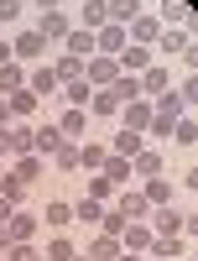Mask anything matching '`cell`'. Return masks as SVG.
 Returning a JSON list of instances; mask_svg holds the SVG:
<instances>
[{"label": "cell", "mask_w": 198, "mask_h": 261, "mask_svg": "<svg viewBox=\"0 0 198 261\" xmlns=\"http://www.w3.org/2000/svg\"><path fill=\"white\" fill-rule=\"evenodd\" d=\"M47 53H52V47L42 42V32H37V27H16V37H11V58L21 63V68H32V63H42Z\"/></svg>", "instance_id": "1"}, {"label": "cell", "mask_w": 198, "mask_h": 261, "mask_svg": "<svg viewBox=\"0 0 198 261\" xmlns=\"http://www.w3.org/2000/svg\"><path fill=\"white\" fill-rule=\"evenodd\" d=\"M151 53H162V58H188L193 53V27H162L157 32V42H151Z\"/></svg>", "instance_id": "2"}, {"label": "cell", "mask_w": 198, "mask_h": 261, "mask_svg": "<svg viewBox=\"0 0 198 261\" xmlns=\"http://www.w3.org/2000/svg\"><path fill=\"white\" fill-rule=\"evenodd\" d=\"M37 32H42V42H47V47H63V37L73 32L68 6H58V11H37Z\"/></svg>", "instance_id": "3"}, {"label": "cell", "mask_w": 198, "mask_h": 261, "mask_svg": "<svg viewBox=\"0 0 198 261\" xmlns=\"http://www.w3.org/2000/svg\"><path fill=\"white\" fill-rule=\"evenodd\" d=\"M146 225H151V235H183V230H188V209L162 204V209H151V214H146ZM183 241H188V235H183Z\"/></svg>", "instance_id": "4"}, {"label": "cell", "mask_w": 198, "mask_h": 261, "mask_svg": "<svg viewBox=\"0 0 198 261\" xmlns=\"http://www.w3.org/2000/svg\"><path fill=\"white\" fill-rule=\"evenodd\" d=\"M6 230H11L16 246H37V241H42V220H37V209H16L11 220H6Z\"/></svg>", "instance_id": "5"}, {"label": "cell", "mask_w": 198, "mask_h": 261, "mask_svg": "<svg viewBox=\"0 0 198 261\" xmlns=\"http://www.w3.org/2000/svg\"><path fill=\"white\" fill-rule=\"evenodd\" d=\"M37 220L47 225L52 235H63V230H73V199H47L37 209Z\"/></svg>", "instance_id": "6"}, {"label": "cell", "mask_w": 198, "mask_h": 261, "mask_svg": "<svg viewBox=\"0 0 198 261\" xmlns=\"http://www.w3.org/2000/svg\"><path fill=\"white\" fill-rule=\"evenodd\" d=\"M162 172H167V157H162V146H141L136 151V157H130V178H162Z\"/></svg>", "instance_id": "7"}, {"label": "cell", "mask_w": 198, "mask_h": 261, "mask_svg": "<svg viewBox=\"0 0 198 261\" xmlns=\"http://www.w3.org/2000/svg\"><path fill=\"white\" fill-rule=\"evenodd\" d=\"M58 146H63V130H58L52 120H37V125H32V146H26V151H32V157H42V162H47V157H52Z\"/></svg>", "instance_id": "8"}, {"label": "cell", "mask_w": 198, "mask_h": 261, "mask_svg": "<svg viewBox=\"0 0 198 261\" xmlns=\"http://www.w3.org/2000/svg\"><path fill=\"white\" fill-rule=\"evenodd\" d=\"M193 241H183V235H151V246H146V261H183Z\"/></svg>", "instance_id": "9"}, {"label": "cell", "mask_w": 198, "mask_h": 261, "mask_svg": "<svg viewBox=\"0 0 198 261\" xmlns=\"http://www.w3.org/2000/svg\"><path fill=\"white\" fill-rule=\"evenodd\" d=\"M115 73H120L115 58H99V53L83 58V84H89V89H109V84H115Z\"/></svg>", "instance_id": "10"}, {"label": "cell", "mask_w": 198, "mask_h": 261, "mask_svg": "<svg viewBox=\"0 0 198 261\" xmlns=\"http://www.w3.org/2000/svg\"><path fill=\"white\" fill-rule=\"evenodd\" d=\"M11 178L16 183H42V178H47V162H42V157H32V151H16V157H11Z\"/></svg>", "instance_id": "11"}, {"label": "cell", "mask_w": 198, "mask_h": 261, "mask_svg": "<svg viewBox=\"0 0 198 261\" xmlns=\"http://www.w3.org/2000/svg\"><path fill=\"white\" fill-rule=\"evenodd\" d=\"M141 199H146L151 209L178 204V178H167V172H162V178H146V183H141Z\"/></svg>", "instance_id": "12"}, {"label": "cell", "mask_w": 198, "mask_h": 261, "mask_svg": "<svg viewBox=\"0 0 198 261\" xmlns=\"http://www.w3.org/2000/svg\"><path fill=\"white\" fill-rule=\"evenodd\" d=\"M109 209H115L120 220H146V214H151V204L141 199V188H120L115 199H109Z\"/></svg>", "instance_id": "13"}, {"label": "cell", "mask_w": 198, "mask_h": 261, "mask_svg": "<svg viewBox=\"0 0 198 261\" xmlns=\"http://www.w3.org/2000/svg\"><path fill=\"white\" fill-rule=\"evenodd\" d=\"M136 84H141V99H157V94H167V89H172V68L157 58V63H151V68H146Z\"/></svg>", "instance_id": "14"}, {"label": "cell", "mask_w": 198, "mask_h": 261, "mask_svg": "<svg viewBox=\"0 0 198 261\" xmlns=\"http://www.w3.org/2000/svg\"><path fill=\"white\" fill-rule=\"evenodd\" d=\"M125 47H130V37H125V27H115V21L94 32V53H99V58H120Z\"/></svg>", "instance_id": "15"}, {"label": "cell", "mask_w": 198, "mask_h": 261, "mask_svg": "<svg viewBox=\"0 0 198 261\" xmlns=\"http://www.w3.org/2000/svg\"><path fill=\"white\" fill-rule=\"evenodd\" d=\"M26 89H32L37 99H47V94H58V89H63L58 73H52V63H32V68H26Z\"/></svg>", "instance_id": "16"}, {"label": "cell", "mask_w": 198, "mask_h": 261, "mask_svg": "<svg viewBox=\"0 0 198 261\" xmlns=\"http://www.w3.org/2000/svg\"><path fill=\"white\" fill-rule=\"evenodd\" d=\"M151 63H157V53H151V47H136V42H130V47L115 58V68H120V73H130V79H141Z\"/></svg>", "instance_id": "17"}, {"label": "cell", "mask_w": 198, "mask_h": 261, "mask_svg": "<svg viewBox=\"0 0 198 261\" xmlns=\"http://www.w3.org/2000/svg\"><path fill=\"white\" fill-rule=\"evenodd\" d=\"M125 130H136V136H146V125H151V99H130L120 105V115H115Z\"/></svg>", "instance_id": "18"}, {"label": "cell", "mask_w": 198, "mask_h": 261, "mask_svg": "<svg viewBox=\"0 0 198 261\" xmlns=\"http://www.w3.org/2000/svg\"><path fill=\"white\" fill-rule=\"evenodd\" d=\"M157 32H162V21L151 16V11H141L136 21H125V37L136 42V47H151V42H157Z\"/></svg>", "instance_id": "19"}, {"label": "cell", "mask_w": 198, "mask_h": 261, "mask_svg": "<svg viewBox=\"0 0 198 261\" xmlns=\"http://www.w3.org/2000/svg\"><path fill=\"white\" fill-rule=\"evenodd\" d=\"M52 125L63 130V141H83V136H89V110H68V105H63V115Z\"/></svg>", "instance_id": "20"}, {"label": "cell", "mask_w": 198, "mask_h": 261, "mask_svg": "<svg viewBox=\"0 0 198 261\" xmlns=\"http://www.w3.org/2000/svg\"><path fill=\"white\" fill-rule=\"evenodd\" d=\"M115 241H120V251H136V256H146V246H151V225H146V220H130V225L115 235Z\"/></svg>", "instance_id": "21"}, {"label": "cell", "mask_w": 198, "mask_h": 261, "mask_svg": "<svg viewBox=\"0 0 198 261\" xmlns=\"http://www.w3.org/2000/svg\"><path fill=\"white\" fill-rule=\"evenodd\" d=\"M73 27H83V32H99V27H109V0H83Z\"/></svg>", "instance_id": "22"}, {"label": "cell", "mask_w": 198, "mask_h": 261, "mask_svg": "<svg viewBox=\"0 0 198 261\" xmlns=\"http://www.w3.org/2000/svg\"><path fill=\"white\" fill-rule=\"evenodd\" d=\"M162 21V27H193V11H188V0H157V11H151Z\"/></svg>", "instance_id": "23"}, {"label": "cell", "mask_w": 198, "mask_h": 261, "mask_svg": "<svg viewBox=\"0 0 198 261\" xmlns=\"http://www.w3.org/2000/svg\"><path fill=\"white\" fill-rule=\"evenodd\" d=\"M104 146H109V157H125V162H130V157H136V151L146 146V136H136V130H125V125H120Z\"/></svg>", "instance_id": "24"}, {"label": "cell", "mask_w": 198, "mask_h": 261, "mask_svg": "<svg viewBox=\"0 0 198 261\" xmlns=\"http://www.w3.org/2000/svg\"><path fill=\"white\" fill-rule=\"evenodd\" d=\"M83 110H89V120H115V115H120V99L109 94V89H94Z\"/></svg>", "instance_id": "25"}, {"label": "cell", "mask_w": 198, "mask_h": 261, "mask_svg": "<svg viewBox=\"0 0 198 261\" xmlns=\"http://www.w3.org/2000/svg\"><path fill=\"white\" fill-rule=\"evenodd\" d=\"M42 256H47V261H73V256H78V241H73V230H63V235H47Z\"/></svg>", "instance_id": "26"}, {"label": "cell", "mask_w": 198, "mask_h": 261, "mask_svg": "<svg viewBox=\"0 0 198 261\" xmlns=\"http://www.w3.org/2000/svg\"><path fill=\"white\" fill-rule=\"evenodd\" d=\"M47 162H52V172H63V178H78V141H63Z\"/></svg>", "instance_id": "27"}, {"label": "cell", "mask_w": 198, "mask_h": 261, "mask_svg": "<svg viewBox=\"0 0 198 261\" xmlns=\"http://www.w3.org/2000/svg\"><path fill=\"white\" fill-rule=\"evenodd\" d=\"M6 105H11V120H32L42 99H37V94L26 89V84H21V89H16V94H6Z\"/></svg>", "instance_id": "28"}, {"label": "cell", "mask_w": 198, "mask_h": 261, "mask_svg": "<svg viewBox=\"0 0 198 261\" xmlns=\"http://www.w3.org/2000/svg\"><path fill=\"white\" fill-rule=\"evenodd\" d=\"M109 157V146L104 141H78V172H99Z\"/></svg>", "instance_id": "29"}, {"label": "cell", "mask_w": 198, "mask_h": 261, "mask_svg": "<svg viewBox=\"0 0 198 261\" xmlns=\"http://www.w3.org/2000/svg\"><path fill=\"white\" fill-rule=\"evenodd\" d=\"M151 115H162V120H183L188 115V105H183V94H157V99H151Z\"/></svg>", "instance_id": "30"}, {"label": "cell", "mask_w": 198, "mask_h": 261, "mask_svg": "<svg viewBox=\"0 0 198 261\" xmlns=\"http://www.w3.org/2000/svg\"><path fill=\"white\" fill-rule=\"evenodd\" d=\"M104 209H109V204L83 199V193H78V199H73V225H99V220H104Z\"/></svg>", "instance_id": "31"}, {"label": "cell", "mask_w": 198, "mask_h": 261, "mask_svg": "<svg viewBox=\"0 0 198 261\" xmlns=\"http://www.w3.org/2000/svg\"><path fill=\"white\" fill-rule=\"evenodd\" d=\"M83 256H89V261H115V256H120V241H115V235H104V230H99L94 241L83 246Z\"/></svg>", "instance_id": "32"}, {"label": "cell", "mask_w": 198, "mask_h": 261, "mask_svg": "<svg viewBox=\"0 0 198 261\" xmlns=\"http://www.w3.org/2000/svg\"><path fill=\"white\" fill-rule=\"evenodd\" d=\"M89 84H83V79H68V84H63V89H58V99L63 105H68V110H83V105H89Z\"/></svg>", "instance_id": "33"}, {"label": "cell", "mask_w": 198, "mask_h": 261, "mask_svg": "<svg viewBox=\"0 0 198 261\" xmlns=\"http://www.w3.org/2000/svg\"><path fill=\"white\" fill-rule=\"evenodd\" d=\"M115 193H120V188L109 183L104 172H89V178H83V199H99V204H109V199H115Z\"/></svg>", "instance_id": "34"}, {"label": "cell", "mask_w": 198, "mask_h": 261, "mask_svg": "<svg viewBox=\"0 0 198 261\" xmlns=\"http://www.w3.org/2000/svg\"><path fill=\"white\" fill-rule=\"evenodd\" d=\"M63 53H73V58H94V32L73 27L68 37H63Z\"/></svg>", "instance_id": "35"}, {"label": "cell", "mask_w": 198, "mask_h": 261, "mask_svg": "<svg viewBox=\"0 0 198 261\" xmlns=\"http://www.w3.org/2000/svg\"><path fill=\"white\" fill-rule=\"evenodd\" d=\"M52 73H58V84L83 79V58H73V53H58V58H52Z\"/></svg>", "instance_id": "36"}, {"label": "cell", "mask_w": 198, "mask_h": 261, "mask_svg": "<svg viewBox=\"0 0 198 261\" xmlns=\"http://www.w3.org/2000/svg\"><path fill=\"white\" fill-rule=\"evenodd\" d=\"M99 172H104L115 188H130V183H136V178H130V162H125V157H104V167H99Z\"/></svg>", "instance_id": "37"}, {"label": "cell", "mask_w": 198, "mask_h": 261, "mask_svg": "<svg viewBox=\"0 0 198 261\" xmlns=\"http://www.w3.org/2000/svg\"><path fill=\"white\" fill-rule=\"evenodd\" d=\"M172 146H183V151L198 146V120H193V115H183L178 125H172Z\"/></svg>", "instance_id": "38"}, {"label": "cell", "mask_w": 198, "mask_h": 261, "mask_svg": "<svg viewBox=\"0 0 198 261\" xmlns=\"http://www.w3.org/2000/svg\"><path fill=\"white\" fill-rule=\"evenodd\" d=\"M21 84H26V68L11 58V63H0V94H16Z\"/></svg>", "instance_id": "39"}, {"label": "cell", "mask_w": 198, "mask_h": 261, "mask_svg": "<svg viewBox=\"0 0 198 261\" xmlns=\"http://www.w3.org/2000/svg\"><path fill=\"white\" fill-rule=\"evenodd\" d=\"M146 6L141 0H109V21H115V27H125V21H136Z\"/></svg>", "instance_id": "40"}, {"label": "cell", "mask_w": 198, "mask_h": 261, "mask_svg": "<svg viewBox=\"0 0 198 261\" xmlns=\"http://www.w3.org/2000/svg\"><path fill=\"white\" fill-rule=\"evenodd\" d=\"M109 94H115L120 105H130V99H141V84L130 79V73H115V84H109Z\"/></svg>", "instance_id": "41"}, {"label": "cell", "mask_w": 198, "mask_h": 261, "mask_svg": "<svg viewBox=\"0 0 198 261\" xmlns=\"http://www.w3.org/2000/svg\"><path fill=\"white\" fill-rule=\"evenodd\" d=\"M26 0H0V27H21V21H26Z\"/></svg>", "instance_id": "42"}, {"label": "cell", "mask_w": 198, "mask_h": 261, "mask_svg": "<svg viewBox=\"0 0 198 261\" xmlns=\"http://www.w3.org/2000/svg\"><path fill=\"white\" fill-rule=\"evenodd\" d=\"M37 256H42V246H16V241L6 251V261H37Z\"/></svg>", "instance_id": "43"}, {"label": "cell", "mask_w": 198, "mask_h": 261, "mask_svg": "<svg viewBox=\"0 0 198 261\" xmlns=\"http://www.w3.org/2000/svg\"><path fill=\"white\" fill-rule=\"evenodd\" d=\"M16 157V141H11V125H0V162Z\"/></svg>", "instance_id": "44"}, {"label": "cell", "mask_w": 198, "mask_h": 261, "mask_svg": "<svg viewBox=\"0 0 198 261\" xmlns=\"http://www.w3.org/2000/svg\"><path fill=\"white\" fill-rule=\"evenodd\" d=\"M32 11H58V6H68V0H26Z\"/></svg>", "instance_id": "45"}, {"label": "cell", "mask_w": 198, "mask_h": 261, "mask_svg": "<svg viewBox=\"0 0 198 261\" xmlns=\"http://www.w3.org/2000/svg\"><path fill=\"white\" fill-rule=\"evenodd\" d=\"M11 214H16V204H11V199H0V225H6Z\"/></svg>", "instance_id": "46"}, {"label": "cell", "mask_w": 198, "mask_h": 261, "mask_svg": "<svg viewBox=\"0 0 198 261\" xmlns=\"http://www.w3.org/2000/svg\"><path fill=\"white\" fill-rule=\"evenodd\" d=\"M0 125H11V105H6V94H0Z\"/></svg>", "instance_id": "47"}, {"label": "cell", "mask_w": 198, "mask_h": 261, "mask_svg": "<svg viewBox=\"0 0 198 261\" xmlns=\"http://www.w3.org/2000/svg\"><path fill=\"white\" fill-rule=\"evenodd\" d=\"M6 251H11V230L0 225V256H6Z\"/></svg>", "instance_id": "48"}, {"label": "cell", "mask_w": 198, "mask_h": 261, "mask_svg": "<svg viewBox=\"0 0 198 261\" xmlns=\"http://www.w3.org/2000/svg\"><path fill=\"white\" fill-rule=\"evenodd\" d=\"M0 63H11V42L6 37H0Z\"/></svg>", "instance_id": "49"}, {"label": "cell", "mask_w": 198, "mask_h": 261, "mask_svg": "<svg viewBox=\"0 0 198 261\" xmlns=\"http://www.w3.org/2000/svg\"><path fill=\"white\" fill-rule=\"evenodd\" d=\"M115 261H146V256H136V251H120V256H115Z\"/></svg>", "instance_id": "50"}, {"label": "cell", "mask_w": 198, "mask_h": 261, "mask_svg": "<svg viewBox=\"0 0 198 261\" xmlns=\"http://www.w3.org/2000/svg\"><path fill=\"white\" fill-rule=\"evenodd\" d=\"M73 261H89V256H83V251H78V256H73Z\"/></svg>", "instance_id": "51"}, {"label": "cell", "mask_w": 198, "mask_h": 261, "mask_svg": "<svg viewBox=\"0 0 198 261\" xmlns=\"http://www.w3.org/2000/svg\"><path fill=\"white\" fill-rule=\"evenodd\" d=\"M37 261H47V256H37Z\"/></svg>", "instance_id": "52"}, {"label": "cell", "mask_w": 198, "mask_h": 261, "mask_svg": "<svg viewBox=\"0 0 198 261\" xmlns=\"http://www.w3.org/2000/svg\"><path fill=\"white\" fill-rule=\"evenodd\" d=\"M0 178H6V172H0Z\"/></svg>", "instance_id": "53"}, {"label": "cell", "mask_w": 198, "mask_h": 261, "mask_svg": "<svg viewBox=\"0 0 198 261\" xmlns=\"http://www.w3.org/2000/svg\"><path fill=\"white\" fill-rule=\"evenodd\" d=\"M0 261H6V256H0Z\"/></svg>", "instance_id": "54"}, {"label": "cell", "mask_w": 198, "mask_h": 261, "mask_svg": "<svg viewBox=\"0 0 198 261\" xmlns=\"http://www.w3.org/2000/svg\"><path fill=\"white\" fill-rule=\"evenodd\" d=\"M183 261H188V256H183Z\"/></svg>", "instance_id": "55"}]
</instances>
